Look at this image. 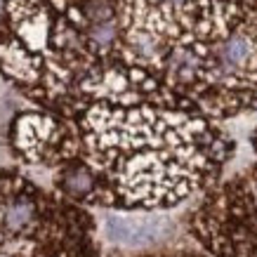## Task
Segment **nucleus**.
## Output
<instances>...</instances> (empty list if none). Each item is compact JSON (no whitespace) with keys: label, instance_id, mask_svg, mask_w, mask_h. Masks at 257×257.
<instances>
[{"label":"nucleus","instance_id":"obj_1","mask_svg":"<svg viewBox=\"0 0 257 257\" xmlns=\"http://www.w3.org/2000/svg\"><path fill=\"white\" fill-rule=\"evenodd\" d=\"M52 113L43 165H85L92 205L109 210H168L201 196L234 151L212 116L135 66L87 76Z\"/></svg>","mask_w":257,"mask_h":257},{"label":"nucleus","instance_id":"obj_2","mask_svg":"<svg viewBox=\"0 0 257 257\" xmlns=\"http://www.w3.org/2000/svg\"><path fill=\"white\" fill-rule=\"evenodd\" d=\"M94 231L85 205L0 172V257H97Z\"/></svg>","mask_w":257,"mask_h":257},{"label":"nucleus","instance_id":"obj_3","mask_svg":"<svg viewBox=\"0 0 257 257\" xmlns=\"http://www.w3.org/2000/svg\"><path fill=\"white\" fill-rule=\"evenodd\" d=\"M189 231L210 257H257V165L205 189Z\"/></svg>","mask_w":257,"mask_h":257},{"label":"nucleus","instance_id":"obj_4","mask_svg":"<svg viewBox=\"0 0 257 257\" xmlns=\"http://www.w3.org/2000/svg\"><path fill=\"white\" fill-rule=\"evenodd\" d=\"M172 231L165 215H149L147 210H109L104 215V234L120 248L140 250L165 241Z\"/></svg>","mask_w":257,"mask_h":257},{"label":"nucleus","instance_id":"obj_5","mask_svg":"<svg viewBox=\"0 0 257 257\" xmlns=\"http://www.w3.org/2000/svg\"><path fill=\"white\" fill-rule=\"evenodd\" d=\"M57 133L55 113H22L12 127L17 154L26 163H43Z\"/></svg>","mask_w":257,"mask_h":257},{"label":"nucleus","instance_id":"obj_6","mask_svg":"<svg viewBox=\"0 0 257 257\" xmlns=\"http://www.w3.org/2000/svg\"><path fill=\"white\" fill-rule=\"evenodd\" d=\"M252 140H255V147H257V133H255V137H252Z\"/></svg>","mask_w":257,"mask_h":257}]
</instances>
